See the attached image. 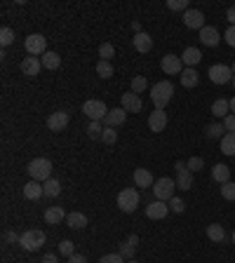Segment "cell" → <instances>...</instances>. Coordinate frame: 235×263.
<instances>
[{
    "instance_id": "cell-53",
    "label": "cell",
    "mask_w": 235,
    "mask_h": 263,
    "mask_svg": "<svg viewBox=\"0 0 235 263\" xmlns=\"http://www.w3.org/2000/svg\"><path fill=\"white\" fill-rule=\"evenodd\" d=\"M231 113H233V116H235V96H233V99H231Z\"/></svg>"
},
{
    "instance_id": "cell-7",
    "label": "cell",
    "mask_w": 235,
    "mask_h": 263,
    "mask_svg": "<svg viewBox=\"0 0 235 263\" xmlns=\"http://www.w3.org/2000/svg\"><path fill=\"white\" fill-rule=\"evenodd\" d=\"M26 252H38V249H43L45 244V233L43 231H26L22 235V240H19Z\"/></svg>"
},
{
    "instance_id": "cell-46",
    "label": "cell",
    "mask_w": 235,
    "mask_h": 263,
    "mask_svg": "<svg viewBox=\"0 0 235 263\" xmlns=\"http://www.w3.org/2000/svg\"><path fill=\"white\" fill-rule=\"evenodd\" d=\"M224 38H226V42H228L231 47H235V26H228V29H226Z\"/></svg>"
},
{
    "instance_id": "cell-8",
    "label": "cell",
    "mask_w": 235,
    "mask_h": 263,
    "mask_svg": "<svg viewBox=\"0 0 235 263\" xmlns=\"http://www.w3.org/2000/svg\"><path fill=\"white\" fill-rule=\"evenodd\" d=\"M207 75H209V80L214 85H228L233 80V68L226 66V63H214L212 68L207 71Z\"/></svg>"
},
{
    "instance_id": "cell-34",
    "label": "cell",
    "mask_w": 235,
    "mask_h": 263,
    "mask_svg": "<svg viewBox=\"0 0 235 263\" xmlns=\"http://www.w3.org/2000/svg\"><path fill=\"white\" fill-rule=\"evenodd\" d=\"M113 54H116V47H113L111 42H101V45H99V57H101V61H111Z\"/></svg>"
},
{
    "instance_id": "cell-52",
    "label": "cell",
    "mask_w": 235,
    "mask_h": 263,
    "mask_svg": "<svg viewBox=\"0 0 235 263\" xmlns=\"http://www.w3.org/2000/svg\"><path fill=\"white\" fill-rule=\"evenodd\" d=\"M132 29H134L137 33H141V24H139V21H134V24H132Z\"/></svg>"
},
{
    "instance_id": "cell-6",
    "label": "cell",
    "mask_w": 235,
    "mask_h": 263,
    "mask_svg": "<svg viewBox=\"0 0 235 263\" xmlns=\"http://www.w3.org/2000/svg\"><path fill=\"white\" fill-rule=\"evenodd\" d=\"M24 47H26V52L31 54V57L45 54V52H47V38H45L43 33H31V35H26Z\"/></svg>"
},
{
    "instance_id": "cell-35",
    "label": "cell",
    "mask_w": 235,
    "mask_h": 263,
    "mask_svg": "<svg viewBox=\"0 0 235 263\" xmlns=\"http://www.w3.org/2000/svg\"><path fill=\"white\" fill-rule=\"evenodd\" d=\"M146 87H148V80H146V75H137V78L132 80V92H134V94H141V92H146Z\"/></svg>"
},
{
    "instance_id": "cell-28",
    "label": "cell",
    "mask_w": 235,
    "mask_h": 263,
    "mask_svg": "<svg viewBox=\"0 0 235 263\" xmlns=\"http://www.w3.org/2000/svg\"><path fill=\"white\" fill-rule=\"evenodd\" d=\"M212 179L216 181V183H221V186H224V183L231 181V169L226 167V165H221V162H219V165H214L212 167Z\"/></svg>"
},
{
    "instance_id": "cell-38",
    "label": "cell",
    "mask_w": 235,
    "mask_h": 263,
    "mask_svg": "<svg viewBox=\"0 0 235 263\" xmlns=\"http://www.w3.org/2000/svg\"><path fill=\"white\" fill-rule=\"evenodd\" d=\"M101 134H104V125L101 122H89L87 125V137L89 139H101Z\"/></svg>"
},
{
    "instance_id": "cell-13",
    "label": "cell",
    "mask_w": 235,
    "mask_h": 263,
    "mask_svg": "<svg viewBox=\"0 0 235 263\" xmlns=\"http://www.w3.org/2000/svg\"><path fill=\"white\" fill-rule=\"evenodd\" d=\"M167 214H170V205H167V202L155 200V202H150V205H146V216H148V219H153V221L165 219Z\"/></svg>"
},
{
    "instance_id": "cell-50",
    "label": "cell",
    "mask_w": 235,
    "mask_h": 263,
    "mask_svg": "<svg viewBox=\"0 0 235 263\" xmlns=\"http://www.w3.org/2000/svg\"><path fill=\"white\" fill-rule=\"evenodd\" d=\"M226 19L231 21V26H235V5H233V7H228V12H226Z\"/></svg>"
},
{
    "instance_id": "cell-54",
    "label": "cell",
    "mask_w": 235,
    "mask_h": 263,
    "mask_svg": "<svg viewBox=\"0 0 235 263\" xmlns=\"http://www.w3.org/2000/svg\"><path fill=\"white\" fill-rule=\"evenodd\" d=\"M231 68H233V75H235V61H233V66H231Z\"/></svg>"
},
{
    "instance_id": "cell-51",
    "label": "cell",
    "mask_w": 235,
    "mask_h": 263,
    "mask_svg": "<svg viewBox=\"0 0 235 263\" xmlns=\"http://www.w3.org/2000/svg\"><path fill=\"white\" fill-rule=\"evenodd\" d=\"M43 263H59V261H57V254H45Z\"/></svg>"
},
{
    "instance_id": "cell-1",
    "label": "cell",
    "mask_w": 235,
    "mask_h": 263,
    "mask_svg": "<svg viewBox=\"0 0 235 263\" xmlns=\"http://www.w3.org/2000/svg\"><path fill=\"white\" fill-rule=\"evenodd\" d=\"M172 94H174V85H172L170 80H162V83L150 87V101L155 104V108H160V111H165V106L172 101Z\"/></svg>"
},
{
    "instance_id": "cell-55",
    "label": "cell",
    "mask_w": 235,
    "mask_h": 263,
    "mask_svg": "<svg viewBox=\"0 0 235 263\" xmlns=\"http://www.w3.org/2000/svg\"><path fill=\"white\" fill-rule=\"evenodd\" d=\"M127 263H139V261H134V259H132V261H127Z\"/></svg>"
},
{
    "instance_id": "cell-25",
    "label": "cell",
    "mask_w": 235,
    "mask_h": 263,
    "mask_svg": "<svg viewBox=\"0 0 235 263\" xmlns=\"http://www.w3.org/2000/svg\"><path fill=\"white\" fill-rule=\"evenodd\" d=\"M179 78H181V85L186 89H193V87H198V83H200V73H198L195 68H183V73L179 75Z\"/></svg>"
},
{
    "instance_id": "cell-15",
    "label": "cell",
    "mask_w": 235,
    "mask_h": 263,
    "mask_svg": "<svg viewBox=\"0 0 235 263\" xmlns=\"http://www.w3.org/2000/svg\"><path fill=\"white\" fill-rule=\"evenodd\" d=\"M148 127H150V132H165V127H167V113L160 111V108H155L148 116Z\"/></svg>"
},
{
    "instance_id": "cell-47",
    "label": "cell",
    "mask_w": 235,
    "mask_h": 263,
    "mask_svg": "<svg viewBox=\"0 0 235 263\" xmlns=\"http://www.w3.org/2000/svg\"><path fill=\"white\" fill-rule=\"evenodd\" d=\"M224 127H226V132H235V116L233 113L224 117Z\"/></svg>"
},
{
    "instance_id": "cell-14",
    "label": "cell",
    "mask_w": 235,
    "mask_h": 263,
    "mask_svg": "<svg viewBox=\"0 0 235 263\" xmlns=\"http://www.w3.org/2000/svg\"><path fill=\"white\" fill-rule=\"evenodd\" d=\"M125 120H127V111L120 106V108H111L108 116L104 117L101 122H104V127H118V125H122Z\"/></svg>"
},
{
    "instance_id": "cell-22",
    "label": "cell",
    "mask_w": 235,
    "mask_h": 263,
    "mask_svg": "<svg viewBox=\"0 0 235 263\" xmlns=\"http://www.w3.org/2000/svg\"><path fill=\"white\" fill-rule=\"evenodd\" d=\"M66 214L64 211V207H47L45 209V221L50 223V226H57V223H61V221H66Z\"/></svg>"
},
{
    "instance_id": "cell-27",
    "label": "cell",
    "mask_w": 235,
    "mask_h": 263,
    "mask_svg": "<svg viewBox=\"0 0 235 263\" xmlns=\"http://www.w3.org/2000/svg\"><path fill=\"white\" fill-rule=\"evenodd\" d=\"M212 116L221 117V120H224L226 116H231V101H228V99H216L212 104Z\"/></svg>"
},
{
    "instance_id": "cell-33",
    "label": "cell",
    "mask_w": 235,
    "mask_h": 263,
    "mask_svg": "<svg viewBox=\"0 0 235 263\" xmlns=\"http://www.w3.org/2000/svg\"><path fill=\"white\" fill-rule=\"evenodd\" d=\"M221 150H224L226 155H235V132H228L221 139Z\"/></svg>"
},
{
    "instance_id": "cell-16",
    "label": "cell",
    "mask_w": 235,
    "mask_h": 263,
    "mask_svg": "<svg viewBox=\"0 0 235 263\" xmlns=\"http://www.w3.org/2000/svg\"><path fill=\"white\" fill-rule=\"evenodd\" d=\"M120 101H122V108H125L127 113H139L141 108H144V101H141V96H139V94H134V92H129V94L125 92Z\"/></svg>"
},
{
    "instance_id": "cell-26",
    "label": "cell",
    "mask_w": 235,
    "mask_h": 263,
    "mask_svg": "<svg viewBox=\"0 0 235 263\" xmlns=\"http://www.w3.org/2000/svg\"><path fill=\"white\" fill-rule=\"evenodd\" d=\"M66 226L73 228V231H83V228L87 226V216L85 214H80V211H71V214L66 216Z\"/></svg>"
},
{
    "instance_id": "cell-40",
    "label": "cell",
    "mask_w": 235,
    "mask_h": 263,
    "mask_svg": "<svg viewBox=\"0 0 235 263\" xmlns=\"http://www.w3.org/2000/svg\"><path fill=\"white\" fill-rule=\"evenodd\" d=\"M101 141L104 144H108V146H113L118 141V132L113 129V127H104V134H101Z\"/></svg>"
},
{
    "instance_id": "cell-31",
    "label": "cell",
    "mask_w": 235,
    "mask_h": 263,
    "mask_svg": "<svg viewBox=\"0 0 235 263\" xmlns=\"http://www.w3.org/2000/svg\"><path fill=\"white\" fill-rule=\"evenodd\" d=\"M43 193H45V198H57L61 193V183L57 179H47L43 183Z\"/></svg>"
},
{
    "instance_id": "cell-45",
    "label": "cell",
    "mask_w": 235,
    "mask_h": 263,
    "mask_svg": "<svg viewBox=\"0 0 235 263\" xmlns=\"http://www.w3.org/2000/svg\"><path fill=\"white\" fill-rule=\"evenodd\" d=\"M99 263H125V259L120 254H106V256H101Z\"/></svg>"
},
{
    "instance_id": "cell-11",
    "label": "cell",
    "mask_w": 235,
    "mask_h": 263,
    "mask_svg": "<svg viewBox=\"0 0 235 263\" xmlns=\"http://www.w3.org/2000/svg\"><path fill=\"white\" fill-rule=\"evenodd\" d=\"M183 26L193 31H203L205 29V14L200 10H186L183 12Z\"/></svg>"
},
{
    "instance_id": "cell-19",
    "label": "cell",
    "mask_w": 235,
    "mask_h": 263,
    "mask_svg": "<svg viewBox=\"0 0 235 263\" xmlns=\"http://www.w3.org/2000/svg\"><path fill=\"white\" fill-rule=\"evenodd\" d=\"M134 50L137 52H141V54H148L150 50H153V38H150L148 33H137L134 35Z\"/></svg>"
},
{
    "instance_id": "cell-44",
    "label": "cell",
    "mask_w": 235,
    "mask_h": 263,
    "mask_svg": "<svg viewBox=\"0 0 235 263\" xmlns=\"http://www.w3.org/2000/svg\"><path fill=\"white\" fill-rule=\"evenodd\" d=\"M186 165H188V169H191V172H200V169L205 167V160L203 158H191Z\"/></svg>"
},
{
    "instance_id": "cell-57",
    "label": "cell",
    "mask_w": 235,
    "mask_h": 263,
    "mask_svg": "<svg viewBox=\"0 0 235 263\" xmlns=\"http://www.w3.org/2000/svg\"><path fill=\"white\" fill-rule=\"evenodd\" d=\"M231 83H233V85H235V75H233V80H231Z\"/></svg>"
},
{
    "instance_id": "cell-30",
    "label": "cell",
    "mask_w": 235,
    "mask_h": 263,
    "mask_svg": "<svg viewBox=\"0 0 235 263\" xmlns=\"http://www.w3.org/2000/svg\"><path fill=\"white\" fill-rule=\"evenodd\" d=\"M40 61H43L45 68H50V71H57V68L61 66V57H59L57 52H52V50H47V52L43 54V59H40Z\"/></svg>"
},
{
    "instance_id": "cell-23",
    "label": "cell",
    "mask_w": 235,
    "mask_h": 263,
    "mask_svg": "<svg viewBox=\"0 0 235 263\" xmlns=\"http://www.w3.org/2000/svg\"><path fill=\"white\" fill-rule=\"evenodd\" d=\"M200 59H203V52H200L198 47H186L181 54V61L186 68H193L195 63H200Z\"/></svg>"
},
{
    "instance_id": "cell-42",
    "label": "cell",
    "mask_w": 235,
    "mask_h": 263,
    "mask_svg": "<svg viewBox=\"0 0 235 263\" xmlns=\"http://www.w3.org/2000/svg\"><path fill=\"white\" fill-rule=\"evenodd\" d=\"M167 7L174 12H186V10H191L188 7V0H167Z\"/></svg>"
},
{
    "instance_id": "cell-32",
    "label": "cell",
    "mask_w": 235,
    "mask_h": 263,
    "mask_svg": "<svg viewBox=\"0 0 235 263\" xmlns=\"http://www.w3.org/2000/svg\"><path fill=\"white\" fill-rule=\"evenodd\" d=\"M205 132H207V137L209 139H219V141L228 134V132H226V127H224V122H212V125H207Z\"/></svg>"
},
{
    "instance_id": "cell-39",
    "label": "cell",
    "mask_w": 235,
    "mask_h": 263,
    "mask_svg": "<svg viewBox=\"0 0 235 263\" xmlns=\"http://www.w3.org/2000/svg\"><path fill=\"white\" fill-rule=\"evenodd\" d=\"M221 198H224V200H228V202L235 200V183H233V181H228V183H224V186H221Z\"/></svg>"
},
{
    "instance_id": "cell-48",
    "label": "cell",
    "mask_w": 235,
    "mask_h": 263,
    "mask_svg": "<svg viewBox=\"0 0 235 263\" xmlns=\"http://www.w3.org/2000/svg\"><path fill=\"white\" fill-rule=\"evenodd\" d=\"M5 240H7V242H19V240H22V235H17L14 231H7L5 233Z\"/></svg>"
},
{
    "instance_id": "cell-56",
    "label": "cell",
    "mask_w": 235,
    "mask_h": 263,
    "mask_svg": "<svg viewBox=\"0 0 235 263\" xmlns=\"http://www.w3.org/2000/svg\"><path fill=\"white\" fill-rule=\"evenodd\" d=\"M233 244H235V231H233Z\"/></svg>"
},
{
    "instance_id": "cell-4",
    "label": "cell",
    "mask_w": 235,
    "mask_h": 263,
    "mask_svg": "<svg viewBox=\"0 0 235 263\" xmlns=\"http://www.w3.org/2000/svg\"><path fill=\"white\" fill-rule=\"evenodd\" d=\"M118 207L125 211V214H132L139 207V190L137 188H122L118 193Z\"/></svg>"
},
{
    "instance_id": "cell-21",
    "label": "cell",
    "mask_w": 235,
    "mask_h": 263,
    "mask_svg": "<svg viewBox=\"0 0 235 263\" xmlns=\"http://www.w3.org/2000/svg\"><path fill=\"white\" fill-rule=\"evenodd\" d=\"M200 40H203V45H207V47H216L219 40H221V35H219V31H216L214 26H205L203 31H200Z\"/></svg>"
},
{
    "instance_id": "cell-29",
    "label": "cell",
    "mask_w": 235,
    "mask_h": 263,
    "mask_svg": "<svg viewBox=\"0 0 235 263\" xmlns=\"http://www.w3.org/2000/svg\"><path fill=\"white\" fill-rule=\"evenodd\" d=\"M207 237L212 240V242H224L226 240V231L221 223H209L207 226Z\"/></svg>"
},
{
    "instance_id": "cell-18",
    "label": "cell",
    "mask_w": 235,
    "mask_h": 263,
    "mask_svg": "<svg viewBox=\"0 0 235 263\" xmlns=\"http://www.w3.org/2000/svg\"><path fill=\"white\" fill-rule=\"evenodd\" d=\"M134 183H137V188H153L155 179H153L150 169L139 167V169H134Z\"/></svg>"
},
{
    "instance_id": "cell-43",
    "label": "cell",
    "mask_w": 235,
    "mask_h": 263,
    "mask_svg": "<svg viewBox=\"0 0 235 263\" xmlns=\"http://www.w3.org/2000/svg\"><path fill=\"white\" fill-rule=\"evenodd\" d=\"M167 205H170V211H174V214H183V209H186L183 200H181V198H176V195H174V198H172Z\"/></svg>"
},
{
    "instance_id": "cell-3",
    "label": "cell",
    "mask_w": 235,
    "mask_h": 263,
    "mask_svg": "<svg viewBox=\"0 0 235 263\" xmlns=\"http://www.w3.org/2000/svg\"><path fill=\"white\" fill-rule=\"evenodd\" d=\"M174 190H176V181L170 179V176H162L153 183V195L160 202H170L174 198Z\"/></svg>"
},
{
    "instance_id": "cell-41",
    "label": "cell",
    "mask_w": 235,
    "mask_h": 263,
    "mask_svg": "<svg viewBox=\"0 0 235 263\" xmlns=\"http://www.w3.org/2000/svg\"><path fill=\"white\" fill-rule=\"evenodd\" d=\"M59 254L61 256H66V259H71L75 254V244L71 242V240H64V242H59Z\"/></svg>"
},
{
    "instance_id": "cell-12",
    "label": "cell",
    "mask_w": 235,
    "mask_h": 263,
    "mask_svg": "<svg viewBox=\"0 0 235 263\" xmlns=\"http://www.w3.org/2000/svg\"><path fill=\"white\" fill-rule=\"evenodd\" d=\"M68 120H71V116L66 111H57V113H52V116L47 117V127L52 132H64L66 127H68Z\"/></svg>"
},
{
    "instance_id": "cell-24",
    "label": "cell",
    "mask_w": 235,
    "mask_h": 263,
    "mask_svg": "<svg viewBox=\"0 0 235 263\" xmlns=\"http://www.w3.org/2000/svg\"><path fill=\"white\" fill-rule=\"evenodd\" d=\"M137 244H139V237L137 235H129L127 242L120 244V249H118V254L122 256V259H127V261H132L134 259V249H137Z\"/></svg>"
},
{
    "instance_id": "cell-49",
    "label": "cell",
    "mask_w": 235,
    "mask_h": 263,
    "mask_svg": "<svg viewBox=\"0 0 235 263\" xmlns=\"http://www.w3.org/2000/svg\"><path fill=\"white\" fill-rule=\"evenodd\" d=\"M68 263H87V259L83 256V254H73V256L68 259Z\"/></svg>"
},
{
    "instance_id": "cell-10",
    "label": "cell",
    "mask_w": 235,
    "mask_h": 263,
    "mask_svg": "<svg viewBox=\"0 0 235 263\" xmlns=\"http://www.w3.org/2000/svg\"><path fill=\"white\" fill-rule=\"evenodd\" d=\"M160 66H162V71H165V75H181L183 73V61H181V57H176V54H165Z\"/></svg>"
},
{
    "instance_id": "cell-5",
    "label": "cell",
    "mask_w": 235,
    "mask_h": 263,
    "mask_svg": "<svg viewBox=\"0 0 235 263\" xmlns=\"http://www.w3.org/2000/svg\"><path fill=\"white\" fill-rule=\"evenodd\" d=\"M83 113L89 117V122H101V120L108 116V108L104 101L89 99V101H85V106H83Z\"/></svg>"
},
{
    "instance_id": "cell-9",
    "label": "cell",
    "mask_w": 235,
    "mask_h": 263,
    "mask_svg": "<svg viewBox=\"0 0 235 263\" xmlns=\"http://www.w3.org/2000/svg\"><path fill=\"white\" fill-rule=\"evenodd\" d=\"M174 169H176V188L179 190H191L193 186V172L188 169V165H183V162H176L174 165Z\"/></svg>"
},
{
    "instance_id": "cell-2",
    "label": "cell",
    "mask_w": 235,
    "mask_h": 263,
    "mask_svg": "<svg viewBox=\"0 0 235 263\" xmlns=\"http://www.w3.org/2000/svg\"><path fill=\"white\" fill-rule=\"evenodd\" d=\"M29 176H31V181H40V183H45L47 179H52V162L47 158H35L29 162Z\"/></svg>"
},
{
    "instance_id": "cell-37",
    "label": "cell",
    "mask_w": 235,
    "mask_h": 263,
    "mask_svg": "<svg viewBox=\"0 0 235 263\" xmlns=\"http://www.w3.org/2000/svg\"><path fill=\"white\" fill-rule=\"evenodd\" d=\"M12 42H14V31L7 29V26L0 29V45H2V47H10Z\"/></svg>"
},
{
    "instance_id": "cell-36",
    "label": "cell",
    "mask_w": 235,
    "mask_h": 263,
    "mask_svg": "<svg viewBox=\"0 0 235 263\" xmlns=\"http://www.w3.org/2000/svg\"><path fill=\"white\" fill-rule=\"evenodd\" d=\"M96 75H99V78H111V75H113L111 61H101V59H99V63H96Z\"/></svg>"
},
{
    "instance_id": "cell-17",
    "label": "cell",
    "mask_w": 235,
    "mask_h": 263,
    "mask_svg": "<svg viewBox=\"0 0 235 263\" xmlns=\"http://www.w3.org/2000/svg\"><path fill=\"white\" fill-rule=\"evenodd\" d=\"M40 68H43V61H40L38 57H31V54H29L22 61V73L29 75V78H35V75L40 73Z\"/></svg>"
},
{
    "instance_id": "cell-20",
    "label": "cell",
    "mask_w": 235,
    "mask_h": 263,
    "mask_svg": "<svg viewBox=\"0 0 235 263\" xmlns=\"http://www.w3.org/2000/svg\"><path fill=\"white\" fill-rule=\"evenodd\" d=\"M24 198H26V200H40V198H45L43 183H40V181H29V183L24 186Z\"/></svg>"
}]
</instances>
